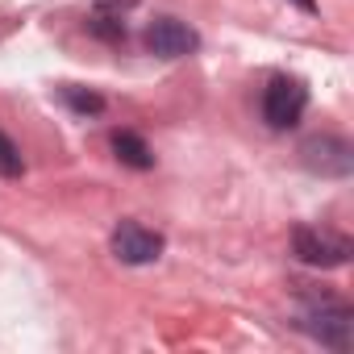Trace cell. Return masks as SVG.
I'll list each match as a JSON object with an SVG mask.
<instances>
[{
    "label": "cell",
    "mask_w": 354,
    "mask_h": 354,
    "mask_svg": "<svg viewBox=\"0 0 354 354\" xmlns=\"http://www.w3.org/2000/svg\"><path fill=\"white\" fill-rule=\"evenodd\" d=\"M109 246H113V254H117V259H121L125 267H146V263H154V259H158V254L167 250L162 234L146 230L142 221H121V225L113 230Z\"/></svg>",
    "instance_id": "cell-4"
},
{
    "label": "cell",
    "mask_w": 354,
    "mask_h": 354,
    "mask_svg": "<svg viewBox=\"0 0 354 354\" xmlns=\"http://www.w3.org/2000/svg\"><path fill=\"white\" fill-rule=\"evenodd\" d=\"M292 250H296V259H300V263L321 267V271L350 263V242H346V238L317 234V230H308V225H300V230L292 234Z\"/></svg>",
    "instance_id": "cell-6"
},
{
    "label": "cell",
    "mask_w": 354,
    "mask_h": 354,
    "mask_svg": "<svg viewBox=\"0 0 354 354\" xmlns=\"http://www.w3.org/2000/svg\"><path fill=\"white\" fill-rule=\"evenodd\" d=\"M296 5H300L304 13H317V0H296Z\"/></svg>",
    "instance_id": "cell-11"
},
{
    "label": "cell",
    "mask_w": 354,
    "mask_h": 354,
    "mask_svg": "<svg viewBox=\"0 0 354 354\" xmlns=\"http://www.w3.org/2000/svg\"><path fill=\"white\" fill-rule=\"evenodd\" d=\"M88 30H92L96 38H104V42H121V38H125V21H121V17H109L104 9L88 21Z\"/></svg>",
    "instance_id": "cell-10"
},
{
    "label": "cell",
    "mask_w": 354,
    "mask_h": 354,
    "mask_svg": "<svg viewBox=\"0 0 354 354\" xmlns=\"http://www.w3.org/2000/svg\"><path fill=\"white\" fill-rule=\"evenodd\" d=\"M146 50L158 59H188L201 50V34L175 17H154L146 26Z\"/></svg>",
    "instance_id": "cell-5"
},
{
    "label": "cell",
    "mask_w": 354,
    "mask_h": 354,
    "mask_svg": "<svg viewBox=\"0 0 354 354\" xmlns=\"http://www.w3.org/2000/svg\"><path fill=\"white\" fill-rule=\"evenodd\" d=\"M304 104H308V88L292 75H275L263 92V121L271 129H292L304 117Z\"/></svg>",
    "instance_id": "cell-2"
},
{
    "label": "cell",
    "mask_w": 354,
    "mask_h": 354,
    "mask_svg": "<svg viewBox=\"0 0 354 354\" xmlns=\"http://www.w3.org/2000/svg\"><path fill=\"white\" fill-rule=\"evenodd\" d=\"M300 162L313 175H325V180H346L354 171V146L337 133H317L300 142Z\"/></svg>",
    "instance_id": "cell-1"
},
{
    "label": "cell",
    "mask_w": 354,
    "mask_h": 354,
    "mask_svg": "<svg viewBox=\"0 0 354 354\" xmlns=\"http://www.w3.org/2000/svg\"><path fill=\"white\" fill-rule=\"evenodd\" d=\"M21 171H26L21 150L13 146V138H9V133H0V175H5V180H17Z\"/></svg>",
    "instance_id": "cell-9"
},
{
    "label": "cell",
    "mask_w": 354,
    "mask_h": 354,
    "mask_svg": "<svg viewBox=\"0 0 354 354\" xmlns=\"http://www.w3.org/2000/svg\"><path fill=\"white\" fill-rule=\"evenodd\" d=\"M59 96L75 109V113H84V117H96V113H104V96H96V92H88V88H75V84H63L59 88Z\"/></svg>",
    "instance_id": "cell-8"
},
{
    "label": "cell",
    "mask_w": 354,
    "mask_h": 354,
    "mask_svg": "<svg viewBox=\"0 0 354 354\" xmlns=\"http://www.w3.org/2000/svg\"><path fill=\"white\" fill-rule=\"evenodd\" d=\"M113 154H117L125 167H133V171H150V167H154V154H150V146H146L138 133H129V129L113 133Z\"/></svg>",
    "instance_id": "cell-7"
},
{
    "label": "cell",
    "mask_w": 354,
    "mask_h": 354,
    "mask_svg": "<svg viewBox=\"0 0 354 354\" xmlns=\"http://www.w3.org/2000/svg\"><path fill=\"white\" fill-rule=\"evenodd\" d=\"M296 325H300L308 337H317L321 346H329V350H346V346H350L354 317H350V308H342V304H333V300H321V304H313Z\"/></svg>",
    "instance_id": "cell-3"
}]
</instances>
